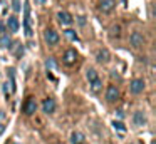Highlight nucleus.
<instances>
[{
  "label": "nucleus",
  "instance_id": "nucleus-1",
  "mask_svg": "<svg viewBox=\"0 0 156 144\" xmlns=\"http://www.w3.org/2000/svg\"><path fill=\"white\" fill-rule=\"evenodd\" d=\"M144 90V80L143 79H133L129 84V92L131 94H141Z\"/></svg>",
  "mask_w": 156,
  "mask_h": 144
},
{
  "label": "nucleus",
  "instance_id": "nucleus-2",
  "mask_svg": "<svg viewBox=\"0 0 156 144\" xmlns=\"http://www.w3.org/2000/svg\"><path fill=\"white\" fill-rule=\"evenodd\" d=\"M24 13H25V19H24L25 35H27V37H32V29H30V7H29V3H25V7H24Z\"/></svg>",
  "mask_w": 156,
  "mask_h": 144
},
{
  "label": "nucleus",
  "instance_id": "nucleus-3",
  "mask_svg": "<svg viewBox=\"0 0 156 144\" xmlns=\"http://www.w3.org/2000/svg\"><path fill=\"white\" fill-rule=\"evenodd\" d=\"M44 39H45V42H47L49 45H55V44L59 42V33L55 32V30H52V29H47L44 32Z\"/></svg>",
  "mask_w": 156,
  "mask_h": 144
},
{
  "label": "nucleus",
  "instance_id": "nucleus-4",
  "mask_svg": "<svg viewBox=\"0 0 156 144\" xmlns=\"http://www.w3.org/2000/svg\"><path fill=\"white\" fill-rule=\"evenodd\" d=\"M116 7V2L114 0H99V10H101L102 13H109L112 12Z\"/></svg>",
  "mask_w": 156,
  "mask_h": 144
},
{
  "label": "nucleus",
  "instance_id": "nucleus-5",
  "mask_svg": "<svg viewBox=\"0 0 156 144\" xmlns=\"http://www.w3.org/2000/svg\"><path fill=\"white\" fill-rule=\"evenodd\" d=\"M129 42H131V45L134 47V49H138V47H141L143 44H144V37L139 32H133L131 35H129Z\"/></svg>",
  "mask_w": 156,
  "mask_h": 144
},
{
  "label": "nucleus",
  "instance_id": "nucleus-6",
  "mask_svg": "<svg viewBox=\"0 0 156 144\" xmlns=\"http://www.w3.org/2000/svg\"><path fill=\"white\" fill-rule=\"evenodd\" d=\"M106 99L108 102H114V100L119 99V89L116 86H109L108 90H106Z\"/></svg>",
  "mask_w": 156,
  "mask_h": 144
},
{
  "label": "nucleus",
  "instance_id": "nucleus-7",
  "mask_svg": "<svg viewBox=\"0 0 156 144\" xmlns=\"http://www.w3.org/2000/svg\"><path fill=\"white\" fill-rule=\"evenodd\" d=\"M35 111H37V102H35L32 97H29V99L25 100V104H24V112L27 114V116H32Z\"/></svg>",
  "mask_w": 156,
  "mask_h": 144
},
{
  "label": "nucleus",
  "instance_id": "nucleus-8",
  "mask_svg": "<svg viewBox=\"0 0 156 144\" xmlns=\"http://www.w3.org/2000/svg\"><path fill=\"white\" fill-rule=\"evenodd\" d=\"M133 122H134L136 127H143L146 124V116L143 111H136L134 114H133Z\"/></svg>",
  "mask_w": 156,
  "mask_h": 144
},
{
  "label": "nucleus",
  "instance_id": "nucleus-9",
  "mask_svg": "<svg viewBox=\"0 0 156 144\" xmlns=\"http://www.w3.org/2000/svg\"><path fill=\"white\" fill-rule=\"evenodd\" d=\"M76 59H77V52H76L74 49L66 50V52H64V57H62L64 64H67V65H72V64L76 62Z\"/></svg>",
  "mask_w": 156,
  "mask_h": 144
},
{
  "label": "nucleus",
  "instance_id": "nucleus-10",
  "mask_svg": "<svg viewBox=\"0 0 156 144\" xmlns=\"http://www.w3.org/2000/svg\"><path fill=\"white\" fill-rule=\"evenodd\" d=\"M57 19H59V22H61L62 25H71V23H72V17H71V13L66 12V10H61V12L57 13Z\"/></svg>",
  "mask_w": 156,
  "mask_h": 144
},
{
  "label": "nucleus",
  "instance_id": "nucleus-11",
  "mask_svg": "<svg viewBox=\"0 0 156 144\" xmlns=\"http://www.w3.org/2000/svg\"><path fill=\"white\" fill-rule=\"evenodd\" d=\"M96 59H98V62H101V64L109 62V59H111V55H109V50H108V49H99L98 54H96Z\"/></svg>",
  "mask_w": 156,
  "mask_h": 144
},
{
  "label": "nucleus",
  "instance_id": "nucleus-12",
  "mask_svg": "<svg viewBox=\"0 0 156 144\" xmlns=\"http://www.w3.org/2000/svg\"><path fill=\"white\" fill-rule=\"evenodd\" d=\"M42 111H44L45 114H52L55 111V100L54 99H45L44 100V104H42Z\"/></svg>",
  "mask_w": 156,
  "mask_h": 144
},
{
  "label": "nucleus",
  "instance_id": "nucleus-13",
  "mask_svg": "<svg viewBox=\"0 0 156 144\" xmlns=\"http://www.w3.org/2000/svg\"><path fill=\"white\" fill-rule=\"evenodd\" d=\"M7 27H9V30H10V32H19V27H20V23H19V19H17V17H15V15L9 17Z\"/></svg>",
  "mask_w": 156,
  "mask_h": 144
},
{
  "label": "nucleus",
  "instance_id": "nucleus-14",
  "mask_svg": "<svg viewBox=\"0 0 156 144\" xmlns=\"http://www.w3.org/2000/svg\"><path fill=\"white\" fill-rule=\"evenodd\" d=\"M71 142H72V144H84V142H86L84 134L79 132V131H74V132L71 134Z\"/></svg>",
  "mask_w": 156,
  "mask_h": 144
},
{
  "label": "nucleus",
  "instance_id": "nucleus-15",
  "mask_svg": "<svg viewBox=\"0 0 156 144\" xmlns=\"http://www.w3.org/2000/svg\"><path fill=\"white\" fill-rule=\"evenodd\" d=\"M89 86H91V90H92V92H99V90H101V87H102V80L98 77L96 80L89 82Z\"/></svg>",
  "mask_w": 156,
  "mask_h": 144
},
{
  "label": "nucleus",
  "instance_id": "nucleus-16",
  "mask_svg": "<svg viewBox=\"0 0 156 144\" xmlns=\"http://www.w3.org/2000/svg\"><path fill=\"white\" fill-rule=\"evenodd\" d=\"M86 79H87L89 82H92V80H96V79H98V72H96V69L89 67V69L86 70Z\"/></svg>",
  "mask_w": 156,
  "mask_h": 144
},
{
  "label": "nucleus",
  "instance_id": "nucleus-17",
  "mask_svg": "<svg viewBox=\"0 0 156 144\" xmlns=\"http://www.w3.org/2000/svg\"><path fill=\"white\" fill-rule=\"evenodd\" d=\"M64 35L67 37L69 40H77V33H76V30H72V29H67L64 32Z\"/></svg>",
  "mask_w": 156,
  "mask_h": 144
},
{
  "label": "nucleus",
  "instance_id": "nucleus-18",
  "mask_svg": "<svg viewBox=\"0 0 156 144\" xmlns=\"http://www.w3.org/2000/svg\"><path fill=\"white\" fill-rule=\"evenodd\" d=\"M112 126H114V129H118L119 132H124V131H126V126L121 122V121H114V122H112Z\"/></svg>",
  "mask_w": 156,
  "mask_h": 144
},
{
  "label": "nucleus",
  "instance_id": "nucleus-19",
  "mask_svg": "<svg viewBox=\"0 0 156 144\" xmlns=\"http://www.w3.org/2000/svg\"><path fill=\"white\" fill-rule=\"evenodd\" d=\"M0 45H2V47H9V45H10V37H9V35H2V37H0Z\"/></svg>",
  "mask_w": 156,
  "mask_h": 144
},
{
  "label": "nucleus",
  "instance_id": "nucleus-20",
  "mask_svg": "<svg viewBox=\"0 0 156 144\" xmlns=\"http://www.w3.org/2000/svg\"><path fill=\"white\" fill-rule=\"evenodd\" d=\"M111 33H112V35H116V37H119V33H121V27H119V25H114V27L111 29Z\"/></svg>",
  "mask_w": 156,
  "mask_h": 144
},
{
  "label": "nucleus",
  "instance_id": "nucleus-21",
  "mask_svg": "<svg viewBox=\"0 0 156 144\" xmlns=\"http://www.w3.org/2000/svg\"><path fill=\"white\" fill-rule=\"evenodd\" d=\"M12 9H14L15 12H20V0H14V3H12Z\"/></svg>",
  "mask_w": 156,
  "mask_h": 144
},
{
  "label": "nucleus",
  "instance_id": "nucleus-22",
  "mask_svg": "<svg viewBox=\"0 0 156 144\" xmlns=\"http://www.w3.org/2000/svg\"><path fill=\"white\" fill-rule=\"evenodd\" d=\"M35 3H37V5H45V3H47V0H34Z\"/></svg>",
  "mask_w": 156,
  "mask_h": 144
},
{
  "label": "nucleus",
  "instance_id": "nucleus-23",
  "mask_svg": "<svg viewBox=\"0 0 156 144\" xmlns=\"http://www.w3.org/2000/svg\"><path fill=\"white\" fill-rule=\"evenodd\" d=\"M5 132V126H4V124H2V122H0V136H2V134H4Z\"/></svg>",
  "mask_w": 156,
  "mask_h": 144
},
{
  "label": "nucleus",
  "instance_id": "nucleus-24",
  "mask_svg": "<svg viewBox=\"0 0 156 144\" xmlns=\"http://www.w3.org/2000/svg\"><path fill=\"white\" fill-rule=\"evenodd\" d=\"M4 30H5V25L2 22H0V33H4Z\"/></svg>",
  "mask_w": 156,
  "mask_h": 144
},
{
  "label": "nucleus",
  "instance_id": "nucleus-25",
  "mask_svg": "<svg viewBox=\"0 0 156 144\" xmlns=\"http://www.w3.org/2000/svg\"><path fill=\"white\" fill-rule=\"evenodd\" d=\"M129 144H134V142H129Z\"/></svg>",
  "mask_w": 156,
  "mask_h": 144
}]
</instances>
